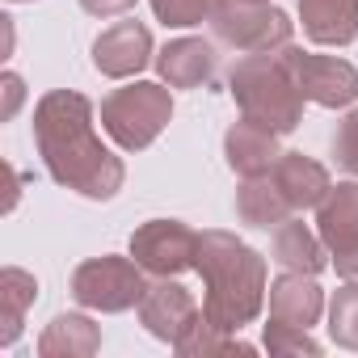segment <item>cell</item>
Here are the masks:
<instances>
[{
	"instance_id": "1",
	"label": "cell",
	"mask_w": 358,
	"mask_h": 358,
	"mask_svg": "<svg viewBox=\"0 0 358 358\" xmlns=\"http://www.w3.org/2000/svg\"><path fill=\"white\" fill-rule=\"evenodd\" d=\"M34 148L51 182L106 203L122 190L127 169L93 131V101L76 89H51L34 106Z\"/></svg>"
},
{
	"instance_id": "2",
	"label": "cell",
	"mask_w": 358,
	"mask_h": 358,
	"mask_svg": "<svg viewBox=\"0 0 358 358\" xmlns=\"http://www.w3.org/2000/svg\"><path fill=\"white\" fill-rule=\"evenodd\" d=\"M194 270L203 274V316L224 333H241L262 316L266 303V257L232 232H199Z\"/></svg>"
},
{
	"instance_id": "3",
	"label": "cell",
	"mask_w": 358,
	"mask_h": 358,
	"mask_svg": "<svg viewBox=\"0 0 358 358\" xmlns=\"http://www.w3.org/2000/svg\"><path fill=\"white\" fill-rule=\"evenodd\" d=\"M228 93L241 106V118L262 122L278 135H291L303 122V93L282 64V51L241 55L228 72Z\"/></svg>"
},
{
	"instance_id": "4",
	"label": "cell",
	"mask_w": 358,
	"mask_h": 358,
	"mask_svg": "<svg viewBox=\"0 0 358 358\" xmlns=\"http://www.w3.org/2000/svg\"><path fill=\"white\" fill-rule=\"evenodd\" d=\"M173 118V97L152 80H131L122 89H114L101 101V131L122 148V152H143L160 139V131Z\"/></svg>"
},
{
	"instance_id": "5",
	"label": "cell",
	"mask_w": 358,
	"mask_h": 358,
	"mask_svg": "<svg viewBox=\"0 0 358 358\" xmlns=\"http://www.w3.org/2000/svg\"><path fill=\"white\" fill-rule=\"evenodd\" d=\"M72 299L89 312H127V308H139L148 282H143V266L135 257H118V253H106V257H89L72 270Z\"/></svg>"
},
{
	"instance_id": "6",
	"label": "cell",
	"mask_w": 358,
	"mask_h": 358,
	"mask_svg": "<svg viewBox=\"0 0 358 358\" xmlns=\"http://www.w3.org/2000/svg\"><path fill=\"white\" fill-rule=\"evenodd\" d=\"M215 43L257 55V51H282L291 43V17L274 5H249V0H215L207 17Z\"/></svg>"
},
{
	"instance_id": "7",
	"label": "cell",
	"mask_w": 358,
	"mask_h": 358,
	"mask_svg": "<svg viewBox=\"0 0 358 358\" xmlns=\"http://www.w3.org/2000/svg\"><path fill=\"white\" fill-rule=\"evenodd\" d=\"M282 64L291 68L303 101L324 106V110H345L358 101V68L337 59V55H312L299 47H282Z\"/></svg>"
},
{
	"instance_id": "8",
	"label": "cell",
	"mask_w": 358,
	"mask_h": 358,
	"mask_svg": "<svg viewBox=\"0 0 358 358\" xmlns=\"http://www.w3.org/2000/svg\"><path fill=\"white\" fill-rule=\"evenodd\" d=\"M131 257L143 266L152 278H177L194 270L199 257V232L186 228L182 220H148L131 236Z\"/></svg>"
},
{
	"instance_id": "9",
	"label": "cell",
	"mask_w": 358,
	"mask_h": 358,
	"mask_svg": "<svg viewBox=\"0 0 358 358\" xmlns=\"http://www.w3.org/2000/svg\"><path fill=\"white\" fill-rule=\"evenodd\" d=\"M316 232L341 278H358V177L329 186L316 207Z\"/></svg>"
},
{
	"instance_id": "10",
	"label": "cell",
	"mask_w": 358,
	"mask_h": 358,
	"mask_svg": "<svg viewBox=\"0 0 358 358\" xmlns=\"http://www.w3.org/2000/svg\"><path fill=\"white\" fill-rule=\"evenodd\" d=\"M199 316H203V308L194 303V295H190L182 282H173V278L148 282V291H143V299H139V324H143L156 341H169V345L182 341Z\"/></svg>"
},
{
	"instance_id": "11",
	"label": "cell",
	"mask_w": 358,
	"mask_h": 358,
	"mask_svg": "<svg viewBox=\"0 0 358 358\" xmlns=\"http://www.w3.org/2000/svg\"><path fill=\"white\" fill-rule=\"evenodd\" d=\"M152 64V30L143 22H114L93 43V68L110 80H131Z\"/></svg>"
},
{
	"instance_id": "12",
	"label": "cell",
	"mask_w": 358,
	"mask_h": 358,
	"mask_svg": "<svg viewBox=\"0 0 358 358\" xmlns=\"http://www.w3.org/2000/svg\"><path fill=\"white\" fill-rule=\"evenodd\" d=\"M224 156H228V169H232L236 177H266V173L278 164V156H282L278 131L241 118V122H232L228 135H224Z\"/></svg>"
},
{
	"instance_id": "13",
	"label": "cell",
	"mask_w": 358,
	"mask_h": 358,
	"mask_svg": "<svg viewBox=\"0 0 358 358\" xmlns=\"http://www.w3.org/2000/svg\"><path fill=\"white\" fill-rule=\"evenodd\" d=\"M215 64H220V55H215V47L207 38H173L156 55V72H160V80L169 89H203V85H211Z\"/></svg>"
},
{
	"instance_id": "14",
	"label": "cell",
	"mask_w": 358,
	"mask_h": 358,
	"mask_svg": "<svg viewBox=\"0 0 358 358\" xmlns=\"http://www.w3.org/2000/svg\"><path fill=\"white\" fill-rule=\"evenodd\" d=\"M324 312V291L316 287V274H295L287 270L282 278L270 282V320L312 329Z\"/></svg>"
},
{
	"instance_id": "15",
	"label": "cell",
	"mask_w": 358,
	"mask_h": 358,
	"mask_svg": "<svg viewBox=\"0 0 358 358\" xmlns=\"http://www.w3.org/2000/svg\"><path fill=\"white\" fill-rule=\"evenodd\" d=\"M299 22L316 47H350L358 38V0H299Z\"/></svg>"
},
{
	"instance_id": "16",
	"label": "cell",
	"mask_w": 358,
	"mask_h": 358,
	"mask_svg": "<svg viewBox=\"0 0 358 358\" xmlns=\"http://www.w3.org/2000/svg\"><path fill=\"white\" fill-rule=\"evenodd\" d=\"M270 177L282 186V194L291 199L295 211H308V207H320V199L329 194V169L303 152H282L278 164L270 169Z\"/></svg>"
},
{
	"instance_id": "17",
	"label": "cell",
	"mask_w": 358,
	"mask_h": 358,
	"mask_svg": "<svg viewBox=\"0 0 358 358\" xmlns=\"http://www.w3.org/2000/svg\"><path fill=\"white\" fill-rule=\"evenodd\" d=\"M270 262H278L282 270H295V274H320L329 266V249H324L320 232H312L308 224L282 220L270 241Z\"/></svg>"
},
{
	"instance_id": "18",
	"label": "cell",
	"mask_w": 358,
	"mask_h": 358,
	"mask_svg": "<svg viewBox=\"0 0 358 358\" xmlns=\"http://www.w3.org/2000/svg\"><path fill=\"white\" fill-rule=\"evenodd\" d=\"M291 199L282 194V186L274 177H241V190H236V220L249 228H278L282 220H291Z\"/></svg>"
},
{
	"instance_id": "19",
	"label": "cell",
	"mask_w": 358,
	"mask_h": 358,
	"mask_svg": "<svg viewBox=\"0 0 358 358\" xmlns=\"http://www.w3.org/2000/svg\"><path fill=\"white\" fill-rule=\"evenodd\" d=\"M97 350H101V329L89 316H80V312L55 316L43 329V337H38V354L43 358H89Z\"/></svg>"
},
{
	"instance_id": "20",
	"label": "cell",
	"mask_w": 358,
	"mask_h": 358,
	"mask_svg": "<svg viewBox=\"0 0 358 358\" xmlns=\"http://www.w3.org/2000/svg\"><path fill=\"white\" fill-rule=\"evenodd\" d=\"M38 299V278L9 266L5 274H0V345H13L22 337V324H26V312L34 308Z\"/></svg>"
},
{
	"instance_id": "21",
	"label": "cell",
	"mask_w": 358,
	"mask_h": 358,
	"mask_svg": "<svg viewBox=\"0 0 358 358\" xmlns=\"http://www.w3.org/2000/svg\"><path fill=\"white\" fill-rule=\"evenodd\" d=\"M177 354H186V358H211V354H253L249 341H241L236 333H224L220 324H211L207 316H199L190 324V333L173 345Z\"/></svg>"
},
{
	"instance_id": "22",
	"label": "cell",
	"mask_w": 358,
	"mask_h": 358,
	"mask_svg": "<svg viewBox=\"0 0 358 358\" xmlns=\"http://www.w3.org/2000/svg\"><path fill=\"white\" fill-rule=\"evenodd\" d=\"M329 337L341 350H358V278H350L329 299Z\"/></svg>"
},
{
	"instance_id": "23",
	"label": "cell",
	"mask_w": 358,
	"mask_h": 358,
	"mask_svg": "<svg viewBox=\"0 0 358 358\" xmlns=\"http://www.w3.org/2000/svg\"><path fill=\"white\" fill-rule=\"evenodd\" d=\"M211 5L215 0H152V13L156 22L182 30V26H203L211 17Z\"/></svg>"
},
{
	"instance_id": "24",
	"label": "cell",
	"mask_w": 358,
	"mask_h": 358,
	"mask_svg": "<svg viewBox=\"0 0 358 358\" xmlns=\"http://www.w3.org/2000/svg\"><path fill=\"white\" fill-rule=\"evenodd\" d=\"M266 350H270V354H308V358H316V354H320V341H316L308 329L270 320V324H266Z\"/></svg>"
},
{
	"instance_id": "25",
	"label": "cell",
	"mask_w": 358,
	"mask_h": 358,
	"mask_svg": "<svg viewBox=\"0 0 358 358\" xmlns=\"http://www.w3.org/2000/svg\"><path fill=\"white\" fill-rule=\"evenodd\" d=\"M333 160L341 173L358 177V110H350L333 131Z\"/></svg>"
},
{
	"instance_id": "26",
	"label": "cell",
	"mask_w": 358,
	"mask_h": 358,
	"mask_svg": "<svg viewBox=\"0 0 358 358\" xmlns=\"http://www.w3.org/2000/svg\"><path fill=\"white\" fill-rule=\"evenodd\" d=\"M139 5V0H80V9L89 13V17H122V13H131Z\"/></svg>"
},
{
	"instance_id": "27",
	"label": "cell",
	"mask_w": 358,
	"mask_h": 358,
	"mask_svg": "<svg viewBox=\"0 0 358 358\" xmlns=\"http://www.w3.org/2000/svg\"><path fill=\"white\" fill-rule=\"evenodd\" d=\"M0 85H5V118H13L17 114V106H22V76L17 72H5V80H0Z\"/></svg>"
},
{
	"instance_id": "28",
	"label": "cell",
	"mask_w": 358,
	"mask_h": 358,
	"mask_svg": "<svg viewBox=\"0 0 358 358\" xmlns=\"http://www.w3.org/2000/svg\"><path fill=\"white\" fill-rule=\"evenodd\" d=\"M249 5H270V0H249Z\"/></svg>"
},
{
	"instance_id": "29",
	"label": "cell",
	"mask_w": 358,
	"mask_h": 358,
	"mask_svg": "<svg viewBox=\"0 0 358 358\" xmlns=\"http://www.w3.org/2000/svg\"><path fill=\"white\" fill-rule=\"evenodd\" d=\"M13 5H22V0H13Z\"/></svg>"
}]
</instances>
